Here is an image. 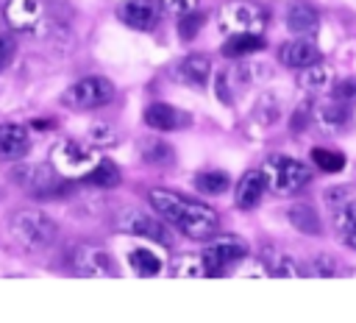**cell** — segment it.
Listing matches in <instances>:
<instances>
[{"instance_id": "23", "label": "cell", "mask_w": 356, "mask_h": 323, "mask_svg": "<svg viewBox=\"0 0 356 323\" xmlns=\"http://www.w3.org/2000/svg\"><path fill=\"white\" fill-rule=\"evenodd\" d=\"M261 47H264L261 33H228V39L222 45V53L231 56V58H239V56L259 53Z\"/></svg>"}, {"instance_id": "7", "label": "cell", "mask_w": 356, "mask_h": 323, "mask_svg": "<svg viewBox=\"0 0 356 323\" xmlns=\"http://www.w3.org/2000/svg\"><path fill=\"white\" fill-rule=\"evenodd\" d=\"M11 181L36 195V198H47V195H56L61 192V184H64V175L53 167V164H31V162H22L17 167H11Z\"/></svg>"}, {"instance_id": "11", "label": "cell", "mask_w": 356, "mask_h": 323, "mask_svg": "<svg viewBox=\"0 0 356 323\" xmlns=\"http://www.w3.org/2000/svg\"><path fill=\"white\" fill-rule=\"evenodd\" d=\"M72 267L78 276H111L114 262L100 245H78L72 251Z\"/></svg>"}, {"instance_id": "22", "label": "cell", "mask_w": 356, "mask_h": 323, "mask_svg": "<svg viewBox=\"0 0 356 323\" xmlns=\"http://www.w3.org/2000/svg\"><path fill=\"white\" fill-rule=\"evenodd\" d=\"M331 78H334L331 67L323 64V61H314V64H309V67H300V72H298V86H300L303 92H323V89L331 84Z\"/></svg>"}, {"instance_id": "5", "label": "cell", "mask_w": 356, "mask_h": 323, "mask_svg": "<svg viewBox=\"0 0 356 323\" xmlns=\"http://www.w3.org/2000/svg\"><path fill=\"white\" fill-rule=\"evenodd\" d=\"M97 162H100V156L92 148H86V145H81L75 139H61L50 150V164L64 178H86L97 167Z\"/></svg>"}, {"instance_id": "38", "label": "cell", "mask_w": 356, "mask_h": 323, "mask_svg": "<svg viewBox=\"0 0 356 323\" xmlns=\"http://www.w3.org/2000/svg\"><path fill=\"white\" fill-rule=\"evenodd\" d=\"M342 242H345L348 248H353V251H356V234H345V237H342Z\"/></svg>"}, {"instance_id": "28", "label": "cell", "mask_w": 356, "mask_h": 323, "mask_svg": "<svg viewBox=\"0 0 356 323\" xmlns=\"http://www.w3.org/2000/svg\"><path fill=\"white\" fill-rule=\"evenodd\" d=\"M264 265L273 276H300L298 265L281 251H264Z\"/></svg>"}, {"instance_id": "4", "label": "cell", "mask_w": 356, "mask_h": 323, "mask_svg": "<svg viewBox=\"0 0 356 323\" xmlns=\"http://www.w3.org/2000/svg\"><path fill=\"white\" fill-rule=\"evenodd\" d=\"M217 25L225 33H261L267 25V8L256 0H228L217 8Z\"/></svg>"}, {"instance_id": "16", "label": "cell", "mask_w": 356, "mask_h": 323, "mask_svg": "<svg viewBox=\"0 0 356 323\" xmlns=\"http://www.w3.org/2000/svg\"><path fill=\"white\" fill-rule=\"evenodd\" d=\"M312 120L317 123L320 131L337 134V131H342L345 123H348V103H342V100H337V97L331 95L328 100H323V103H317V106L312 109Z\"/></svg>"}, {"instance_id": "19", "label": "cell", "mask_w": 356, "mask_h": 323, "mask_svg": "<svg viewBox=\"0 0 356 323\" xmlns=\"http://www.w3.org/2000/svg\"><path fill=\"white\" fill-rule=\"evenodd\" d=\"M286 28L298 36H312L317 28H320V14L312 3L306 0H298L286 8Z\"/></svg>"}, {"instance_id": "15", "label": "cell", "mask_w": 356, "mask_h": 323, "mask_svg": "<svg viewBox=\"0 0 356 323\" xmlns=\"http://www.w3.org/2000/svg\"><path fill=\"white\" fill-rule=\"evenodd\" d=\"M278 61H281L284 67L300 70V67H309V64L320 61V50H317V45H314L312 39L298 36V39L284 42V45L278 47Z\"/></svg>"}, {"instance_id": "14", "label": "cell", "mask_w": 356, "mask_h": 323, "mask_svg": "<svg viewBox=\"0 0 356 323\" xmlns=\"http://www.w3.org/2000/svg\"><path fill=\"white\" fill-rule=\"evenodd\" d=\"M31 150V134L28 128L17 123H3L0 125V159L6 162H19Z\"/></svg>"}, {"instance_id": "31", "label": "cell", "mask_w": 356, "mask_h": 323, "mask_svg": "<svg viewBox=\"0 0 356 323\" xmlns=\"http://www.w3.org/2000/svg\"><path fill=\"white\" fill-rule=\"evenodd\" d=\"M312 159H314V164L323 173H339L345 167V156L337 153V150H328V148H314L312 150Z\"/></svg>"}, {"instance_id": "26", "label": "cell", "mask_w": 356, "mask_h": 323, "mask_svg": "<svg viewBox=\"0 0 356 323\" xmlns=\"http://www.w3.org/2000/svg\"><path fill=\"white\" fill-rule=\"evenodd\" d=\"M289 220L303 234H320V217H317V212L309 203H295L289 209Z\"/></svg>"}, {"instance_id": "34", "label": "cell", "mask_w": 356, "mask_h": 323, "mask_svg": "<svg viewBox=\"0 0 356 323\" xmlns=\"http://www.w3.org/2000/svg\"><path fill=\"white\" fill-rule=\"evenodd\" d=\"M14 56H17V39L11 33H0V72L11 67Z\"/></svg>"}, {"instance_id": "12", "label": "cell", "mask_w": 356, "mask_h": 323, "mask_svg": "<svg viewBox=\"0 0 356 323\" xmlns=\"http://www.w3.org/2000/svg\"><path fill=\"white\" fill-rule=\"evenodd\" d=\"M122 25L134 31H150L159 22V3L156 0H122L117 8Z\"/></svg>"}, {"instance_id": "6", "label": "cell", "mask_w": 356, "mask_h": 323, "mask_svg": "<svg viewBox=\"0 0 356 323\" xmlns=\"http://www.w3.org/2000/svg\"><path fill=\"white\" fill-rule=\"evenodd\" d=\"M111 97H114V84L108 78L86 75V78L75 81L72 86H67V92L61 95V103L75 111H89V109H100V106L111 103Z\"/></svg>"}, {"instance_id": "24", "label": "cell", "mask_w": 356, "mask_h": 323, "mask_svg": "<svg viewBox=\"0 0 356 323\" xmlns=\"http://www.w3.org/2000/svg\"><path fill=\"white\" fill-rule=\"evenodd\" d=\"M128 265H131V270H134L136 276H145V278L159 276V273L164 270V262H161L150 248H134V251L128 253Z\"/></svg>"}, {"instance_id": "37", "label": "cell", "mask_w": 356, "mask_h": 323, "mask_svg": "<svg viewBox=\"0 0 356 323\" xmlns=\"http://www.w3.org/2000/svg\"><path fill=\"white\" fill-rule=\"evenodd\" d=\"M312 273H314V276H334V273H337V265H334L331 256H314Z\"/></svg>"}, {"instance_id": "3", "label": "cell", "mask_w": 356, "mask_h": 323, "mask_svg": "<svg viewBox=\"0 0 356 323\" xmlns=\"http://www.w3.org/2000/svg\"><path fill=\"white\" fill-rule=\"evenodd\" d=\"M261 175L267 181L270 192H275V195H295V192H300L312 181V167L298 162V159H292V156L273 153V156L264 159Z\"/></svg>"}, {"instance_id": "30", "label": "cell", "mask_w": 356, "mask_h": 323, "mask_svg": "<svg viewBox=\"0 0 356 323\" xmlns=\"http://www.w3.org/2000/svg\"><path fill=\"white\" fill-rule=\"evenodd\" d=\"M142 159L147 164H170L172 162V148L161 139H147V142H142Z\"/></svg>"}, {"instance_id": "25", "label": "cell", "mask_w": 356, "mask_h": 323, "mask_svg": "<svg viewBox=\"0 0 356 323\" xmlns=\"http://www.w3.org/2000/svg\"><path fill=\"white\" fill-rule=\"evenodd\" d=\"M195 187L203 192V195H222L228 187H231V178H228V173H222V170H206V173H197L195 175Z\"/></svg>"}, {"instance_id": "21", "label": "cell", "mask_w": 356, "mask_h": 323, "mask_svg": "<svg viewBox=\"0 0 356 323\" xmlns=\"http://www.w3.org/2000/svg\"><path fill=\"white\" fill-rule=\"evenodd\" d=\"M250 67H228L217 75V100L222 103H234V95L250 81Z\"/></svg>"}, {"instance_id": "18", "label": "cell", "mask_w": 356, "mask_h": 323, "mask_svg": "<svg viewBox=\"0 0 356 323\" xmlns=\"http://www.w3.org/2000/svg\"><path fill=\"white\" fill-rule=\"evenodd\" d=\"M145 123L153 131H178L189 125V114H184L181 109L170 106V103H153L145 109Z\"/></svg>"}, {"instance_id": "2", "label": "cell", "mask_w": 356, "mask_h": 323, "mask_svg": "<svg viewBox=\"0 0 356 323\" xmlns=\"http://www.w3.org/2000/svg\"><path fill=\"white\" fill-rule=\"evenodd\" d=\"M8 231L25 251H44L56 242L58 226L50 214L39 209H17L8 217Z\"/></svg>"}, {"instance_id": "10", "label": "cell", "mask_w": 356, "mask_h": 323, "mask_svg": "<svg viewBox=\"0 0 356 323\" xmlns=\"http://www.w3.org/2000/svg\"><path fill=\"white\" fill-rule=\"evenodd\" d=\"M44 17L42 0H8L3 6V19L11 31H36Z\"/></svg>"}, {"instance_id": "17", "label": "cell", "mask_w": 356, "mask_h": 323, "mask_svg": "<svg viewBox=\"0 0 356 323\" xmlns=\"http://www.w3.org/2000/svg\"><path fill=\"white\" fill-rule=\"evenodd\" d=\"M175 81L181 84H189V86H203L211 75V58L203 56V53H189L186 58H181L172 70Z\"/></svg>"}, {"instance_id": "35", "label": "cell", "mask_w": 356, "mask_h": 323, "mask_svg": "<svg viewBox=\"0 0 356 323\" xmlns=\"http://www.w3.org/2000/svg\"><path fill=\"white\" fill-rule=\"evenodd\" d=\"M159 3H161V8H164L167 14H172V17H184V14H189V11L197 8V0H159Z\"/></svg>"}, {"instance_id": "20", "label": "cell", "mask_w": 356, "mask_h": 323, "mask_svg": "<svg viewBox=\"0 0 356 323\" xmlns=\"http://www.w3.org/2000/svg\"><path fill=\"white\" fill-rule=\"evenodd\" d=\"M264 189H267V181H264L261 170H248V173L236 181V192H234L236 206H239V209H253V206L261 200Z\"/></svg>"}, {"instance_id": "29", "label": "cell", "mask_w": 356, "mask_h": 323, "mask_svg": "<svg viewBox=\"0 0 356 323\" xmlns=\"http://www.w3.org/2000/svg\"><path fill=\"white\" fill-rule=\"evenodd\" d=\"M172 273L175 276H209L206 270V262H203V253H181L175 262H172Z\"/></svg>"}, {"instance_id": "27", "label": "cell", "mask_w": 356, "mask_h": 323, "mask_svg": "<svg viewBox=\"0 0 356 323\" xmlns=\"http://www.w3.org/2000/svg\"><path fill=\"white\" fill-rule=\"evenodd\" d=\"M86 181H89V184H95V187H117V184L122 181V175H120V167H117L114 162L100 159V162H97V167L86 175Z\"/></svg>"}, {"instance_id": "1", "label": "cell", "mask_w": 356, "mask_h": 323, "mask_svg": "<svg viewBox=\"0 0 356 323\" xmlns=\"http://www.w3.org/2000/svg\"><path fill=\"white\" fill-rule=\"evenodd\" d=\"M147 200L153 206V212L167 220L170 226H175L184 237L189 239H211L220 228V214L206 206V203H197L186 195H178L172 189H150L147 192Z\"/></svg>"}, {"instance_id": "36", "label": "cell", "mask_w": 356, "mask_h": 323, "mask_svg": "<svg viewBox=\"0 0 356 323\" xmlns=\"http://www.w3.org/2000/svg\"><path fill=\"white\" fill-rule=\"evenodd\" d=\"M337 100H342V103H356V78H345V81H339L337 86H334V92H331Z\"/></svg>"}, {"instance_id": "33", "label": "cell", "mask_w": 356, "mask_h": 323, "mask_svg": "<svg viewBox=\"0 0 356 323\" xmlns=\"http://www.w3.org/2000/svg\"><path fill=\"white\" fill-rule=\"evenodd\" d=\"M117 142V131L111 128V125H106V123H95V125H89V145H114Z\"/></svg>"}, {"instance_id": "13", "label": "cell", "mask_w": 356, "mask_h": 323, "mask_svg": "<svg viewBox=\"0 0 356 323\" xmlns=\"http://www.w3.org/2000/svg\"><path fill=\"white\" fill-rule=\"evenodd\" d=\"M117 226H120L122 231H128V234H142V237H147V239H156V242H161V245H170L167 231H164L153 217H147V214L139 212V209H125V212H120Z\"/></svg>"}, {"instance_id": "32", "label": "cell", "mask_w": 356, "mask_h": 323, "mask_svg": "<svg viewBox=\"0 0 356 323\" xmlns=\"http://www.w3.org/2000/svg\"><path fill=\"white\" fill-rule=\"evenodd\" d=\"M178 19H181V22H178V36L189 42V39H195V33L203 28V19H206V17H203V14L195 8V11H189V14L178 17Z\"/></svg>"}, {"instance_id": "9", "label": "cell", "mask_w": 356, "mask_h": 323, "mask_svg": "<svg viewBox=\"0 0 356 323\" xmlns=\"http://www.w3.org/2000/svg\"><path fill=\"white\" fill-rule=\"evenodd\" d=\"M328 209H331V223L339 234V239L345 234H356V189L350 187H337L325 192Z\"/></svg>"}, {"instance_id": "8", "label": "cell", "mask_w": 356, "mask_h": 323, "mask_svg": "<svg viewBox=\"0 0 356 323\" xmlns=\"http://www.w3.org/2000/svg\"><path fill=\"white\" fill-rule=\"evenodd\" d=\"M248 256V242L236 234H214L203 248V262L209 276H222L231 265Z\"/></svg>"}]
</instances>
